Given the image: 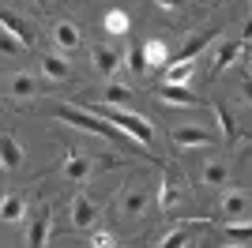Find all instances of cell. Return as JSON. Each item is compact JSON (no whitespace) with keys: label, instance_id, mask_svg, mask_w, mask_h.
Returning <instances> with one entry per match:
<instances>
[{"label":"cell","instance_id":"1","mask_svg":"<svg viewBox=\"0 0 252 248\" xmlns=\"http://www.w3.org/2000/svg\"><path fill=\"white\" fill-rule=\"evenodd\" d=\"M57 121L75 124V128H83V132H91V135H102V139L117 143L121 151H136V155H147V151H143V147H139L132 135H125L121 128H113L109 121H102V117H94V113H87V109H79V105H57Z\"/></svg>","mask_w":252,"mask_h":248},{"label":"cell","instance_id":"2","mask_svg":"<svg viewBox=\"0 0 252 248\" xmlns=\"http://www.w3.org/2000/svg\"><path fill=\"white\" fill-rule=\"evenodd\" d=\"M79 109H87V113L109 121L113 128H121L125 135H132L143 151H155V132H151V124L143 121L139 113H128V109H117V105H105V102H79Z\"/></svg>","mask_w":252,"mask_h":248},{"label":"cell","instance_id":"3","mask_svg":"<svg viewBox=\"0 0 252 248\" xmlns=\"http://www.w3.org/2000/svg\"><path fill=\"white\" fill-rule=\"evenodd\" d=\"M219 215L226 222H252V192L249 188H222Z\"/></svg>","mask_w":252,"mask_h":248},{"label":"cell","instance_id":"4","mask_svg":"<svg viewBox=\"0 0 252 248\" xmlns=\"http://www.w3.org/2000/svg\"><path fill=\"white\" fill-rule=\"evenodd\" d=\"M147 207H151V192L143 185L121 188V196H117V215H121V218H139Z\"/></svg>","mask_w":252,"mask_h":248},{"label":"cell","instance_id":"5","mask_svg":"<svg viewBox=\"0 0 252 248\" xmlns=\"http://www.w3.org/2000/svg\"><path fill=\"white\" fill-rule=\"evenodd\" d=\"M53 45L61 49V57H72V53L83 45V34H79V27H75L72 19H61L53 27Z\"/></svg>","mask_w":252,"mask_h":248},{"label":"cell","instance_id":"6","mask_svg":"<svg viewBox=\"0 0 252 248\" xmlns=\"http://www.w3.org/2000/svg\"><path fill=\"white\" fill-rule=\"evenodd\" d=\"M169 139H173V147H181V151H189V147H211L215 143V132H207V128H173L169 132Z\"/></svg>","mask_w":252,"mask_h":248},{"label":"cell","instance_id":"7","mask_svg":"<svg viewBox=\"0 0 252 248\" xmlns=\"http://www.w3.org/2000/svg\"><path fill=\"white\" fill-rule=\"evenodd\" d=\"M121 61H125V53L117 49V45H94V49H91V64H94V72H102V75H117Z\"/></svg>","mask_w":252,"mask_h":248},{"label":"cell","instance_id":"8","mask_svg":"<svg viewBox=\"0 0 252 248\" xmlns=\"http://www.w3.org/2000/svg\"><path fill=\"white\" fill-rule=\"evenodd\" d=\"M94 222H98V207L91 203V196L75 192V199H72V226L75 229H94Z\"/></svg>","mask_w":252,"mask_h":248},{"label":"cell","instance_id":"9","mask_svg":"<svg viewBox=\"0 0 252 248\" xmlns=\"http://www.w3.org/2000/svg\"><path fill=\"white\" fill-rule=\"evenodd\" d=\"M200 181L211 188H230V162L226 158H207L200 169Z\"/></svg>","mask_w":252,"mask_h":248},{"label":"cell","instance_id":"10","mask_svg":"<svg viewBox=\"0 0 252 248\" xmlns=\"http://www.w3.org/2000/svg\"><path fill=\"white\" fill-rule=\"evenodd\" d=\"M49 218H53V211L42 203L38 215H34V222L27 226V248H42L45 245V237H49Z\"/></svg>","mask_w":252,"mask_h":248},{"label":"cell","instance_id":"11","mask_svg":"<svg viewBox=\"0 0 252 248\" xmlns=\"http://www.w3.org/2000/svg\"><path fill=\"white\" fill-rule=\"evenodd\" d=\"M143 45V61H147V72H162L169 64V49H166V41L162 38H147V41H139Z\"/></svg>","mask_w":252,"mask_h":248},{"label":"cell","instance_id":"12","mask_svg":"<svg viewBox=\"0 0 252 248\" xmlns=\"http://www.w3.org/2000/svg\"><path fill=\"white\" fill-rule=\"evenodd\" d=\"M158 98L169 105H200V98L189 91V87H177V83H162L158 87Z\"/></svg>","mask_w":252,"mask_h":248},{"label":"cell","instance_id":"13","mask_svg":"<svg viewBox=\"0 0 252 248\" xmlns=\"http://www.w3.org/2000/svg\"><path fill=\"white\" fill-rule=\"evenodd\" d=\"M0 27H4V31H11L23 45H27V49H34V31H31V23H23L19 15H11V11H0Z\"/></svg>","mask_w":252,"mask_h":248},{"label":"cell","instance_id":"14","mask_svg":"<svg viewBox=\"0 0 252 248\" xmlns=\"http://www.w3.org/2000/svg\"><path fill=\"white\" fill-rule=\"evenodd\" d=\"M105 34H113V38H125L128 31H132V19H128V11L125 8H109L105 11V19H102Z\"/></svg>","mask_w":252,"mask_h":248},{"label":"cell","instance_id":"15","mask_svg":"<svg viewBox=\"0 0 252 248\" xmlns=\"http://www.w3.org/2000/svg\"><path fill=\"white\" fill-rule=\"evenodd\" d=\"M91 173H94V158L72 155L68 162H64V177H68V181H75V185H79V181H87Z\"/></svg>","mask_w":252,"mask_h":248},{"label":"cell","instance_id":"16","mask_svg":"<svg viewBox=\"0 0 252 248\" xmlns=\"http://www.w3.org/2000/svg\"><path fill=\"white\" fill-rule=\"evenodd\" d=\"M42 72L49 75V79H68V75H72V64H68V57H61V53H42Z\"/></svg>","mask_w":252,"mask_h":248},{"label":"cell","instance_id":"17","mask_svg":"<svg viewBox=\"0 0 252 248\" xmlns=\"http://www.w3.org/2000/svg\"><path fill=\"white\" fill-rule=\"evenodd\" d=\"M207 41H215V31H203V34H196V38H189V45L181 49V57H177V61H169V64H189V61H196V57L207 49Z\"/></svg>","mask_w":252,"mask_h":248},{"label":"cell","instance_id":"18","mask_svg":"<svg viewBox=\"0 0 252 248\" xmlns=\"http://www.w3.org/2000/svg\"><path fill=\"white\" fill-rule=\"evenodd\" d=\"M0 162L8 165V169H19L23 165V147L15 143V135H8V132L0 135Z\"/></svg>","mask_w":252,"mask_h":248},{"label":"cell","instance_id":"19","mask_svg":"<svg viewBox=\"0 0 252 248\" xmlns=\"http://www.w3.org/2000/svg\"><path fill=\"white\" fill-rule=\"evenodd\" d=\"M23 215H27V203H23V196H4L0 199V222H23Z\"/></svg>","mask_w":252,"mask_h":248},{"label":"cell","instance_id":"20","mask_svg":"<svg viewBox=\"0 0 252 248\" xmlns=\"http://www.w3.org/2000/svg\"><path fill=\"white\" fill-rule=\"evenodd\" d=\"M241 45H245V41H226V45H222V53L215 57V68H211V72H215V75H219V72H226V68L233 64V57L241 53Z\"/></svg>","mask_w":252,"mask_h":248},{"label":"cell","instance_id":"21","mask_svg":"<svg viewBox=\"0 0 252 248\" xmlns=\"http://www.w3.org/2000/svg\"><path fill=\"white\" fill-rule=\"evenodd\" d=\"M102 98H105V105H128V102H132V91L121 87V83H105Z\"/></svg>","mask_w":252,"mask_h":248},{"label":"cell","instance_id":"22","mask_svg":"<svg viewBox=\"0 0 252 248\" xmlns=\"http://www.w3.org/2000/svg\"><path fill=\"white\" fill-rule=\"evenodd\" d=\"M0 53H4V57H23V53H27V45H23L11 31H4V27H0Z\"/></svg>","mask_w":252,"mask_h":248},{"label":"cell","instance_id":"23","mask_svg":"<svg viewBox=\"0 0 252 248\" xmlns=\"http://www.w3.org/2000/svg\"><path fill=\"white\" fill-rule=\"evenodd\" d=\"M34 91H38V83H34L31 72H19L15 79H11V94H15V98H31Z\"/></svg>","mask_w":252,"mask_h":248},{"label":"cell","instance_id":"24","mask_svg":"<svg viewBox=\"0 0 252 248\" xmlns=\"http://www.w3.org/2000/svg\"><path fill=\"white\" fill-rule=\"evenodd\" d=\"M215 113H219V121H222V135H226V139H237V121H233V113L222 102H215Z\"/></svg>","mask_w":252,"mask_h":248},{"label":"cell","instance_id":"25","mask_svg":"<svg viewBox=\"0 0 252 248\" xmlns=\"http://www.w3.org/2000/svg\"><path fill=\"white\" fill-rule=\"evenodd\" d=\"M192 75V61L189 64H166V83H177V87H185V79Z\"/></svg>","mask_w":252,"mask_h":248},{"label":"cell","instance_id":"26","mask_svg":"<svg viewBox=\"0 0 252 248\" xmlns=\"http://www.w3.org/2000/svg\"><path fill=\"white\" fill-rule=\"evenodd\" d=\"M177 203V188H173V181H162V188H158V207H162V211H169V207Z\"/></svg>","mask_w":252,"mask_h":248},{"label":"cell","instance_id":"27","mask_svg":"<svg viewBox=\"0 0 252 248\" xmlns=\"http://www.w3.org/2000/svg\"><path fill=\"white\" fill-rule=\"evenodd\" d=\"M128 68H132V72H139V75H147V61H143V45H132V49H128Z\"/></svg>","mask_w":252,"mask_h":248},{"label":"cell","instance_id":"28","mask_svg":"<svg viewBox=\"0 0 252 248\" xmlns=\"http://www.w3.org/2000/svg\"><path fill=\"white\" fill-rule=\"evenodd\" d=\"M91 248H117L109 229H91Z\"/></svg>","mask_w":252,"mask_h":248},{"label":"cell","instance_id":"29","mask_svg":"<svg viewBox=\"0 0 252 248\" xmlns=\"http://www.w3.org/2000/svg\"><path fill=\"white\" fill-rule=\"evenodd\" d=\"M185 241H189V229H173V233L162 237V245H158V248H185Z\"/></svg>","mask_w":252,"mask_h":248},{"label":"cell","instance_id":"30","mask_svg":"<svg viewBox=\"0 0 252 248\" xmlns=\"http://www.w3.org/2000/svg\"><path fill=\"white\" fill-rule=\"evenodd\" d=\"M226 233H230V241H252V222H245V226H230Z\"/></svg>","mask_w":252,"mask_h":248},{"label":"cell","instance_id":"31","mask_svg":"<svg viewBox=\"0 0 252 248\" xmlns=\"http://www.w3.org/2000/svg\"><path fill=\"white\" fill-rule=\"evenodd\" d=\"M241 94L252 102V75H245V79H241Z\"/></svg>","mask_w":252,"mask_h":248},{"label":"cell","instance_id":"32","mask_svg":"<svg viewBox=\"0 0 252 248\" xmlns=\"http://www.w3.org/2000/svg\"><path fill=\"white\" fill-rule=\"evenodd\" d=\"M158 4H162V8H166V11H177L181 4H185V0H158Z\"/></svg>","mask_w":252,"mask_h":248},{"label":"cell","instance_id":"33","mask_svg":"<svg viewBox=\"0 0 252 248\" xmlns=\"http://www.w3.org/2000/svg\"><path fill=\"white\" fill-rule=\"evenodd\" d=\"M226 248H237V245H226Z\"/></svg>","mask_w":252,"mask_h":248}]
</instances>
